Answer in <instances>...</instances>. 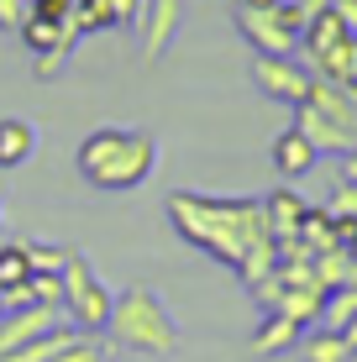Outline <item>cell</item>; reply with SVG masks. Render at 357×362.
<instances>
[{"mask_svg":"<svg viewBox=\"0 0 357 362\" xmlns=\"http://www.w3.org/2000/svg\"><path fill=\"white\" fill-rule=\"evenodd\" d=\"M168 221L194 252L221 257L226 268H242L252 252L279 247L268 231V210L263 199H226V194H200V189H179L168 194Z\"/></svg>","mask_w":357,"mask_h":362,"instance_id":"1","label":"cell"},{"mask_svg":"<svg viewBox=\"0 0 357 362\" xmlns=\"http://www.w3.org/2000/svg\"><path fill=\"white\" fill-rule=\"evenodd\" d=\"M84 184L95 189H110V194H127V189H142L158 168V142L147 132H131V127H100L79 142L74 153Z\"/></svg>","mask_w":357,"mask_h":362,"instance_id":"2","label":"cell"},{"mask_svg":"<svg viewBox=\"0 0 357 362\" xmlns=\"http://www.w3.org/2000/svg\"><path fill=\"white\" fill-rule=\"evenodd\" d=\"M105 336L116 346H127V352H137V357H174L179 320L168 315L163 294H158L153 284H131V289H121L110 299Z\"/></svg>","mask_w":357,"mask_h":362,"instance_id":"3","label":"cell"},{"mask_svg":"<svg viewBox=\"0 0 357 362\" xmlns=\"http://www.w3.org/2000/svg\"><path fill=\"white\" fill-rule=\"evenodd\" d=\"M237 32L252 42V53H300L305 6L279 0V6H237Z\"/></svg>","mask_w":357,"mask_h":362,"instance_id":"4","label":"cell"},{"mask_svg":"<svg viewBox=\"0 0 357 362\" xmlns=\"http://www.w3.org/2000/svg\"><path fill=\"white\" fill-rule=\"evenodd\" d=\"M110 299L116 294L100 284V273L84 263L79 252H69L64 257V315H69V326H79L84 336H100L105 320H110Z\"/></svg>","mask_w":357,"mask_h":362,"instance_id":"5","label":"cell"},{"mask_svg":"<svg viewBox=\"0 0 357 362\" xmlns=\"http://www.w3.org/2000/svg\"><path fill=\"white\" fill-rule=\"evenodd\" d=\"M252 84H257L268 100L305 105V100H310L315 74L300 69V58H294V53H252Z\"/></svg>","mask_w":357,"mask_h":362,"instance_id":"6","label":"cell"},{"mask_svg":"<svg viewBox=\"0 0 357 362\" xmlns=\"http://www.w3.org/2000/svg\"><path fill=\"white\" fill-rule=\"evenodd\" d=\"M58 326H64V310H53V305H16V310H6V315H0V357L16 352V346H27V341H37V336H47V331H58Z\"/></svg>","mask_w":357,"mask_h":362,"instance_id":"7","label":"cell"},{"mask_svg":"<svg viewBox=\"0 0 357 362\" xmlns=\"http://www.w3.org/2000/svg\"><path fill=\"white\" fill-rule=\"evenodd\" d=\"M294 110H300V121H294V127H300V132L315 142V153H347V147H357V136H352L347 127H341V121L331 116L326 105L305 100V105H294Z\"/></svg>","mask_w":357,"mask_h":362,"instance_id":"8","label":"cell"},{"mask_svg":"<svg viewBox=\"0 0 357 362\" xmlns=\"http://www.w3.org/2000/svg\"><path fill=\"white\" fill-rule=\"evenodd\" d=\"M184 21V0H147L142 6V58H163Z\"/></svg>","mask_w":357,"mask_h":362,"instance_id":"9","label":"cell"},{"mask_svg":"<svg viewBox=\"0 0 357 362\" xmlns=\"http://www.w3.org/2000/svg\"><path fill=\"white\" fill-rule=\"evenodd\" d=\"M310 74L326 84H341V90H357V32H341L326 53H315Z\"/></svg>","mask_w":357,"mask_h":362,"instance_id":"10","label":"cell"},{"mask_svg":"<svg viewBox=\"0 0 357 362\" xmlns=\"http://www.w3.org/2000/svg\"><path fill=\"white\" fill-rule=\"evenodd\" d=\"M315 163H321V153H315V142L300 127L274 136V168L284 173V179H305V173H315Z\"/></svg>","mask_w":357,"mask_h":362,"instance_id":"11","label":"cell"},{"mask_svg":"<svg viewBox=\"0 0 357 362\" xmlns=\"http://www.w3.org/2000/svg\"><path fill=\"white\" fill-rule=\"evenodd\" d=\"M263 210H268V231H274V242L289 247L294 236H300V221H305V210H310V205H305L294 189H274L263 199Z\"/></svg>","mask_w":357,"mask_h":362,"instance_id":"12","label":"cell"},{"mask_svg":"<svg viewBox=\"0 0 357 362\" xmlns=\"http://www.w3.org/2000/svg\"><path fill=\"white\" fill-rule=\"evenodd\" d=\"M300 320H289L284 310H268V320L252 331V357H274V352H289L294 341H300Z\"/></svg>","mask_w":357,"mask_h":362,"instance_id":"13","label":"cell"},{"mask_svg":"<svg viewBox=\"0 0 357 362\" xmlns=\"http://www.w3.org/2000/svg\"><path fill=\"white\" fill-rule=\"evenodd\" d=\"M32 153H37V127L21 116H6L0 121V168H21Z\"/></svg>","mask_w":357,"mask_h":362,"instance_id":"14","label":"cell"},{"mask_svg":"<svg viewBox=\"0 0 357 362\" xmlns=\"http://www.w3.org/2000/svg\"><path fill=\"white\" fill-rule=\"evenodd\" d=\"M21 32H27V47L32 53H47V47H64V42H74V27H58V21H47V16H37V11H27L21 16Z\"/></svg>","mask_w":357,"mask_h":362,"instance_id":"15","label":"cell"},{"mask_svg":"<svg viewBox=\"0 0 357 362\" xmlns=\"http://www.w3.org/2000/svg\"><path fill=\"white\" fill-rule=\"evenodd\" d=\"M32 284V263H27V242H0V294L27 289Z\"/></svg>","mask_w":357,"mask_h":362,"instance_id":"16","label":"cell"},{"mask_svg":"<svg viewBox=\"0 0 357 362\" xmlns=\"http://www.w3.org/2000/svg\"><path fill=\"white\" fill-rule=\"evenodd\" d=\"M305 362H352V346L336 326H321L305 336Z\"/></svg>","mask_w":357,"mask_h":362,"instance_id":"17","label":"cell"},{"mask_svg":"<svg viewBox=\"0 0 357 362\" xmlns=\"http://www.w3.org/2000/svg\"><path fill=\"white\" fill-rule=\"evenodd\" d=\"M352 315H357V284H341V289H331V294H326V310H321V320L341 331Z\"/></svg>","mask_w":357,"mask_h":362,"instance_id":"18","label":"cell"},{"mask_svg":"<svg viewBox=\"0 0 357 362\" xmlns=\"http://www.w3.org/2000/svg\"><path fill=\"white\" fill-rule=\"evenodd\" d=\"M64 257H69V247L27 242V263H32V273H64Z\"/></svg>","mask_w":357,"mask_h":362,"instance_id":"19","label":"cell"},{"mask_svg":"<svg viewBox=\"0 0 357 362\" xmlns=\"http://www.w3.org/2000/svg\"><path fill=\"white\" fill-rule=\"evenodd\" d=\"M53 362H105V346L95 341V336H74V341H69Z\"/></svg>","mask_w":357,"mask_h":362,"instance_id":"20","label":"cell"},{"mask_svg":"<svg viewBox=\"0 0 357 362\" xmlns=\"http://www.w3.org/2000/svg\"><path fill=\"white\" fill-rule=\"evenodd\" d=\"M326 210H336V216H357V184L352 179H331Z\"/></svg>","mask_w":357,"mask_h":362,"instance_id":"21","label":"cell"},{"mask_svg":"<svg viewBox=\"0 0 357 362\" xmlns=\"http://www.w3.org/2000/svg\"><path fill=\"white\" fill-rule=\"evenodd\" d=\"M100 6H105V21H110V27H127V21L142 16V0H100Z\"/></svg>","mask_w":357,"mask_h":362,"instance_id":"22","label":"cell"},{"mask_svg":"<svg viewBox=\"0 0 357 362\" xmlns=\"http://www.w3.org/2000/svg\"><path fill=\"white\" fill-rule=\"evenodd\" d=\"M69 53H74V42H64V47H47V53H37V79H53V74L69 64Z\"/></svg>","mask_w":357,"mask_h":362,"instance_id":"23","label":"cell"},{"mask_svg":"<svg viewBox=\"0 0 357 362\" xmlns=\"http://www.w3.org/2000/svg\"><path fill=\"white\" fill-rule=\"evenodd\" d=\"M331 11L341 16V27H347V32H357V0H331Z\"/></svg>","mask_w":357,"mask_h":362,"instance_id":"24","label":"cell"},{"mask_svg":"<svg viewBox=\"0 0 357 362\" xmlns=\"http://www.w3.org/2000/svg\"><path fill=\"white\" fill-rule=\"evenodd\" d=\"M341 163H336V179H352L357 184V147H347V153H336Z\"/></svg>","mask_w":357,"mask_h":362,"instance_id":"25","label":"cell"},{"mask_svg":"<svg viewBox=\"0 0 357 362\" xmlns=\"http://www.w3.org/2000/svg\"><path fill=\"white\" fill-rule=\"evenodd\" d=\"M341 336H347V346H352V352H357V315L347 320V326H341Z\"/></svg>","mask_w":357,"mask_h":362,"instance_id":"26","label":"cell"},{"mask_svg":"<svg viewBox=\"0 0 357 362\" xmlns=\"http://www.w3.org/2000/svg\"><path fill=\"white\" fill-rule=\"evenodd\" d=\"M0 242H6V194H0Z\"/></svg>","mask_w":357,"mask_h":362,"instance_id":"27","label":"cell"},{"mask_svg":"<svg viewBox=\"0 0 357 362\" xmlns=\"http://www.w3.org/2000/svg\"><path fill=\"white\" fill-rule=\"evenodd\" d=\"M347 257H352V263H357V236H352V242H347Z\"/></svg>","mask_w":357,"mask_h":362,"instance_id":"28","label":"cell"},{"mask_svg":"<svg viewBox=\"0 0 357 362\" xmlns=\"http://www.w3.org/2000/svg\"><path fill=\"white\" fill-rule=\"evenodd\" d=\"M242 6H279V0H242Z\"/></svg>","mask_w":357,"mask_h":362,"instance_id":"29","label":"cell"},{"mask_svg":"<svg viewBox=\"0 0 357 362\" xmlns=\"http://www.w3.org/2000/svg\"><path fill=\"white\" fill-rule=\"evenodd\" d=\"M0 315H6V299H0Z\"/></svg>","mask_w":357,"mask_h":362,"instance_id":"30","label":"cell"},{"mask_svg":"<svg viewBox=\"0 0 357 362\" xmlns=\"http://www.w3.org/2000/svg\"><path fill=\"white\" fill-rule=\"evenodd\" d=\"M352 357H357V352H352Z\"/></svg>","mask_w":357,"mask_h":362,"instance_id":"31","label":"cell"}]
</instances>
